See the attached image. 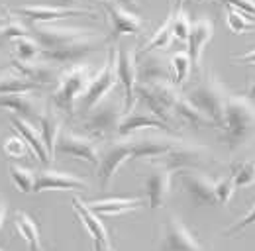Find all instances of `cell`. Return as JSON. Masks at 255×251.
Returning a JSON list of instances; mask_svg holds the SVG:
<instances>
[{
    "label": "cell",
    "instance_id": "obj_32",
    "mask_svg": "<svg viewBox=\"0 0 255 251\" xmlns=\"http://www.w3.org/2000/svg\"><path fill=\"white\" fill-rule=\"evenodd\" d=\"M224 10H226V26L228 30L236 35H242V33H252L255 30V24L252 22V18L248 14H244L242 10H238L234 4H224Z\"/></svg>",
    "mask_w": 255,
    "mask_h": 251
},
{
    "label": "cell",
    "instance_id": "obj_44",
    "mask_svg": "<svg viewBox=\"0 0 255 251\" xmlns=\"http://www.w3.org/2000/svg\"><path fill=\"white\" fill-rule=\"evenodd\" d=\"M248 98H250V100L255 98V77L252 79V85H250V91H248Z\"/></svg>",
    "mask_w": 255,
    "mask_h": 251
},
{
    "label": "cell",
    "instance_id": "obj_39",
    "mask_svg": "<svg viewBox=\"0 0 255 251\" xmlns=\"http://www.w3.org/2000/svg\"><path fill=\"white\" fill-rule=\"evenodd\" d=\"M214 192H216V200H218V204L226 206V204L234 198V192H236V185H234L232 175H226V177H222V179H218L216 185H214Z\"/></svg>",
    "mask_w": 255,
    "mask_h": 251
},
{
    "label": "cell",
    "instance_id": "obj_26",
    "mask_svg": "<svg viewBox=\"0 0 255 251\" xmlns=\"http://www.w3.org/2000/svg\"><path fill=\"white\" fill-rule=\"evenodd\" d=\"M143 204H145L143 198H118V196L87 202V206L98 216H120V214H126V212L139 210Z\"/></svg>",
    "mask_w": 255,
    "mask_h": 251
},
{
    "label": "cell",
    "instance_id": "obj_12",
    "mask_svg": "<svg viewBox=\"0 0 255 251\" xmlns=\"http://www.w3.org/2000/svg\"><path fill=\"white\" fill-rule=\"evenodd\" d=\"M131 159V147H129V139H118V141H110L104 149H100V161L96 167V177L100 188L110 187L112 179L116 177V173L120 171V167Z\"/></svg>",
    "mask_w": 255,
    "mask_h": 251
},
{
    "label": "cell",
    "instance_id": "obj_9",
    "mask_svg": "<svg viewBox=\"0 0 255 251\" xmlns=\"http://www.w3.org/2000/svg\"><path fill=\"white\" fill-rule=\"evenodd\" d=\"M91 33H95V30L71 28V26H61V24H35L32 28V37L39 43L41 51L71 45V43H75V41H79Z\"/></svg>",
    "mask_w": 255,
    "mask_h": 251
},
{
    "label": "cell",
    "instance_id": "obj_33",
    "mask_svg": "<svg viewBox=\"0 0 255 251\" xmlns=\"http://www.w3.org/2000/svg\"><path fill=\"white\" fill-rule=\"evenodd\" d=\"M10 47H12V51H14V57H12V59H16V61L33 63L41 59V47H39V43L33 39L32 35L16 39Z\"/></svg>",
    "mask_w": 255,
    "mask_h": 251
},
{
    "label": "cell",
    "instance_id": "obj_29",
    "mask_svg": "<svg viewBox=\"0 0 255 251\" xmlns=\"http://www.w3.org/2000/svg\"><path fill=\"white\" fill-rule=\"evenodd\" d=\"M173 116L179 118L183 124L192 126V127H212L214 126L200 110H196L191 102L185 98V94L179 96V100H177V104L173 108Z\"/></svg>",
    "mask_w": 255,
    "mask_h": 251
},
{
    "label": "cell",
    "instance_id": "obj_5",
    "mask_svg": "<svg viewBox=\"0 0 255 251\" xmlns=\"http://www.w3.org/2000/svg\"><path fill=\"white\" fill-rule=\"evenodd\" d=\"M181 93L177 91V87L173 83H151V85H143L137 83L135 87V100L139 98L151 116H155L161 122H169L173 118V108L177 104Z\"/></svg>",
    "mask_w": 255,
    "mask_h": 251
},
{
    "label": "cell",
    "instance_id": "obj_7",
    "mask_svg": "<svg viewBox=\"0 0 255 251\" xmlns=\"http://www.w3.org/2000/svg\"><path fill=\"white\" fill-rule=\"evenodd\" d=\"M108 43L106 35H100L98 31L71 43L59 49H49V51H41V59L51 65H79L83 63L91 53H95L98 49H102Z\"/></svg>",
    "mask_w": 255,
    "mask_h": 251
},
{
    "label": "cell",
    "instance_id": "obj_30",
    "mask_svg": "<svg viewBox=\"0 0 255 251\" xmlns=\"http://www.w3.org/2000/svg\"><path fill=\"white\" fill-rule=\"evenodd\" d=\"M14 226H16V230H18V234L28 242L30 251H43V248H41L39 228H37V224L33 222V218L30 214L18 210L16 216H14Z\"/></svg>",
    "mask_w": 255,
    "mask_h": 251
},
{
    "label": "cell",
    "instance_id": "obj_31",
    "mask_svg": "<svg viewBox=\"0 0 255 251\" xmlns=\"http://www.w3.org/2000/svg\"><path fill=\"white\" fill-rule=\"evenodd\" d=\"M171 20H173V12H169V16L165 18V22L153 31V35L145 41V45L137 51V55H145V53H151V51H157V49H167L171 45V41H173Z\"/></svg>",
    "mask_w": 255,
    "mask_h": 251
},
{
    "label": "cell",
    "instance_id": "obj_42",
    "mask_svg": "<svg viewBox=\"0 0 255 251\" xmlns=\"http://www.w3.org/2000/svg\"><path fill=\"white\" fill-rule=\"evenodd\" d=\"M232 61H244V63H250V65H255V49H252V51H248V53L232 55Z\"/></svg>",
    "mask_w": 255,
    "mask_h": 251
},
{
    "label": "cell",
    "instance_id": "obj_13",
    "mask_svg": "<svg viewBox=\"0 0 255 251\" xmlns=\"http://www.w3.org/2000/svg\"><path fill=\"white\" fill-rule=\"evenodd\" d=\"M159 251H204V248L185 226V222L171 214L163 224Z\"/></svg>",
    "mask_w": 255,
    "mask_h": 251
},
{
    "label": "cell",
    "instance_id": "obj_16",
    "mask_svg": "<svg viewBox=\"0 0 255 251\" xmlns=\"http://www.w3.org/2000/svg\"><path fill=\"white\" fill-rule=\"evenodd\" d=\"M171 181H173V171H169L161 163L149 161V169L143 177V185L147 194V204L151 210H159L165 206L171 194Z\"/></svg>",
    "mask_w": 255,
    "mask_h": 251
},
{
    "label": "cell",
    "instance_id": "obj_3",
    "mask_svg": "<svg viewBox=\"0 0 255 251\" xmlns=\"http://www.w3.org/2000/svg\"><path fill=\"white\" fill-rule=\"evenodd\" d=\"M91 79H93V69L89 63H79V65H71L69 69H65L59 75L57 87L51 96L53 108L63 114H73L75 104L85 94Z\"/></svg>",
    "mask_w": 255,
    "mask_h": 251
},
{
    "label": "cell",
    "instance_id": "obj_48",
    "mask_svg": "<svg viewBox=\"0 0 255 251\" xmlns=\"http://www.w3.org/2000/svg\"><path fill=\"white\" fill-rule=\"evenodd\" d=\"M4 22H6V18H4V16H0V26H2Z\"/></svg>",
    "mask_w": 255,
    "mask_h": 251
},
{
    "label": "cell",
    "instance_id": "obj_18",
    "mask_svg": "<svg viewBox=\"0 0 255 251\" xmlns=\"http://www.w3.org/2000/svg\"><path fill=\"white\" fill-rule=\"evenodd\" d=\"M0 108L10 110L12 116H18L30 124L41 122V116L45 112L43 104L39 98H35L32 94H8V96H0Z\"/></svg>",
    "mask_w": 255,
    "mask_h": 251
},
{
    "label": "cell",
    "instance_id": "obj_23",
    "mask_svg": "<svg viewBox=\"0 0 255 251\" xmlns=\"http://www.w3.org/2000/svg\"><path fill=\"white\" fill-rule=\"evenodd\" d=\"M10 67H12L14 71H18L20 75H24L26 79H30L32 83L39 85V87L57 83V81H59V75H61V73L55 69V65L43 61V59L33 61V63H22V61L12 59V61H10Z\"/></svg>",
    "mask_w": 255,
    "mask_h": 251
},
{
    "label": "cell",
    "instance_id": "obj_43",
    "mask_svg": "<svg viewBox=\"0 0 255 251\" xmlns=\"http://www.w3.org/2000/svg\"><path fill=\"white\" fill-rule=\"evenodd\" d=\"M6 212H8V206H6V202L0 200V228H2V224L6 220Z\"/></svg>",
    "mask_w": 255,
    "mask_h": 251
},
{
    "label": "cell",
    "instance_id": "obj_19",
    "mask_svg": "<svg viewBox=\"0 0 255 251\" xmlns=\"http://www.w3.org/2000/svg\"><path fill=\"white\" fill-rule=\"evenodd\" d=\"M87 181L67 173V171H55V169H41L35 173L33 192H45V190H83L87 188Z\"/></svg>",
    "mask_w": 255,
    "mask_h": 251
},
{
    "label": "cell",
    "instance_id": "obj_11",
    "mask_svg": "<svg viewBox=\"0 0 255 251\" xmlns=\"http://www.w3.org/2000/svg\"><path fill=\"white\" fill-rule=\"evenodd\" d=\"M16 14H22L26 20H30L33 24H57L59 20L71 18V16H91L96 18V14L89 8H81V6H49V4H24L14 8Z\"/></svg>",
    "mask_w": 255,
    "mask_h": 251
},
{
    "label": "cell",
    "instance_id": "obj_20",
    "mask_svg": "<svg viewBox=\"0 0 255 251\" xmlns=\"http://www.w3.org/2000/svg\"><path fill=\"white\" fill-rule=\"evenodd\" d=\"M163 81L173 83L169 59L157 51L137 55V83L151 85V83H163Z\"/></svg>",
    "mask_w": 255,
    "mask_h": 251
},
{
    "label": "cell",
    "instance_id": "obj_38",
    "mask_svg": "<svg viewBox=\"0 0 255 251\" xmlns=\"http://www.w3.org/2000/svg\"><path fill=\"white\" fill-rule=\"evenodd\" d=\"M2 149H4V153L10 157V159H26V157L32 153L30 147H28V143L20 135H12V137L4 139Z\"/></svg>",
    "mask_w": 255,
    "mask_h": 251
},
{
    "label": "cell",
    "instance_id": "obj_41",
    "mask_svg": "<svg viewBox=\"0 0 255 251\" xmlns=\"http://www.w3.org/2000/svg\"><path fill=\"white\" fill-rule=\"evenodd\" d=\"M234 6L244 14H248L250 18H255V2H234Z\"/></svg>",
    "mask_w": 255,
    "mask_h": 251
},
{
    "label": "cell",
    "instance_id": "obj_22",
    "mask_svg": "<svg viewBox=\"0 0 255 251\" xmlns=\"http://www.w3.org/2000/svg\"><path fill=\"white\" fill-rule=\"evenodd\" d=\"M73 210H75L77 218L81 220V224L85 226V230L91 234L93 242L98 244V246H102L104 250H112V248H110V236H108L106 226L102 224L100 216L95 214V212L87 206V202H83L79 196H75V198H73Z\"/></svg>",
    "mask_w": 255,
    "mask_h": 251
},
{
    "label": "cell",
    "instance_id": "obj_14",
    "mask_svg": "<svg viewBox=\"0 0 255 251\" xmlns=\"http://www.w3.org/2000/svg\"><path fill=\"white\" fill-rule=\"evenodd\" d=\"M208 149L202 145H191V143H181L175 149H171L169 153H165L159 159H153L155 163H161L163 167H167L169 171H194L200 169L208 163Z\"/></svg>",
    "mask_w": 255,
    "mask_h": 251
},
{
    "label": "cell",
    "instance_id": "obj_15",
    "mask_svg": "<svg viewBox=\"0 0 255 251\" xmlns=\"http://www.w3.org/2000/svg\"><path fill=\"white\" fill-rule=\"evenodd\" d=\"M55 155L75 157V159L87 161V163L98 167L100 149H98V143L95 139H91L87 135H81V133H75V131H69V129H63L59 139H57V145H55Z\"/></svg>",
    "mask_w": 255,
    "mask_h": 251
},
{
    "label": "cell",
    "instance_id": "obj_49",
    "mask_svg": "<svg viewBox=\"0 0 255 251\" xmlns=\"http://www.w3.org/2000/svg\"><path fill=\"white\" fill-rule=\"evenodd\" d=\"M108 251H114V250H108Z\"/></svg>",
    "mask_w": 255,
    "mask_h": 251
},
{
    "label": "cell",
    "instance_id": "obj_50",
    "mask_svg": "<svg viewBox=\"0 0 255 251\" xmlns=\"http://www.w3.org/2000/svg\"><path fill=\"white\" fill-rule=\"evenodd\" d=\"M0 251H2V250H0Z\"/></svg>",
    "mask_w": 255,
    "mask_h": 251
},
{
    "label": "cell",
    "instance_id": "obj_4",
    "mask_svg": "<svg viewBox=\"0 0 255 251\" xmlns=\"http://www.w3.org/2000/svg\"><path fill=\"white\" fill-rule=\"evenodd\" d=\"M124 114H126L124 98L110 94L89 114H85L83 129H85L87 137H91L95 141L96 139H110V137L118 135V126H120V120L124 118Z\"/></svg>",
    "mask_w": 255,
    "mask_h": 251
},
{
    "label": "cell",
    "instance_id": "obj_34",
    "mask_svg": "<svg viewBox=\"0 0 255 251\" xmlns=\"http://www.w3.org/2000/svg\"><path fill=\"white\" fill-rule=\"evenodd\" d=\"M169 63H171V79H173V85L179 89V87H183L187 83V79L191 75L192 71L191 57H189L187 51H177V53H173V57L169 59Z\"/></svg>",
    "mask_w": 255,
    "mask_h": 251
},
{
    "label": "cell",
    "instance_id": "obj_6",
    "mask_svg": "<svg viewBox=\"0 0 255 251\" xmlns=\"http://www.w3.org/2000/svg\"><path fill=\"white\" fill-rule=\"evenodd\" d=\"M116 83H118V77H116V47H110L106 63L100 67V71L96 75H93L87 91L81 96L79 110L83 114H89L102 100H106L110 96V93L116 87Z\"/></svg>",
    "mask_w": 255,
    "mask_h": 251
},
{
    "label": "cell",
    "instance_id": "obj_24",
    "mask_svg": "<svg viewBox=\"0 0 255 251\" xmlns=\"http://www.w3.org/2000/svg\"><path fill=\"white\" fill-rule=\"evenodd\" d=\"M141 129H163V131H171V126H167L165 122L157 120L155 116L151 114H143V112H128L124 114V118L120 120L118 126V135L122 137H129V135H135L137 131Z\"/></svg>",
    "mask_w": 255,
    "mask_h": 251
},
{
    "label": "cell",
    "instance_id": "obj_37",
    "mask_svg": "<svg viewBox=\"0 0 255 251\" xmlns=\"http://www.w3.org/2000/svg\"><path fill=\"white\" fill-rule=\"evenodd\" d=\"M10 177L16 188L24 194L33 192V183H35V173L28 167H20V165H12L10 167Z\"/></svg>",
    "mask_w": 255,
    "mask_h": 251
},
{
    "label": "cell",
    "instance_id": "obj_25",
    "mask_svg": "<svg viewBox=\"0 0 255 251\" xmlns=\"http://www.w3.org/2000/svg\"><path fill=\"white\" fill-rule=\"evenodd\" d=\"M10 124L16 129V133L28 143L30 151L35 155L37 161H41L43 165H49V163H51V159L47 155V149H45V145H43L41 133H39V129H37L35 126L30 124V122H26V120H22V118H18V116H10Z\"/></svg>",
    "mask_w": 255,
    "mask_h": 251
},
{
    "label": "cell",
    "instance_id": "obj_36",
    "mask_svg": "<svg viewBox=\"0 0 255 251\" xmlns=\"http://www.w3.org/2000/svg\"><path fill=\"white\" fill-rule=\"evenodd\" d=\"M232 179L236 188H250L255 185V159H248V161H240L232 165Z\"/></svg>",
    "mask_w": 255,
    "mask_h": 251
},
{
    "label": "cell",
    "instance_id": "obj_47",
    "mask_svg": "<svg viewBox=\"0 0 255 251\" xmlns=\"http://www.w3.org/2000/svg\"><path fill=\"white\" fill-rule=\"evenodd\" d=\"M95 251H108V250H104L102 246H98V244H95Z\"/></svg>",
    "mask_w": 255,
    "mask_h": 251
},
{
    "label": "cell",
    "instance_id": "obj_10",
    "mask_svg": "<svg viewBox=\"0 0 255 251\" xmlns=\"http://www.w3.org/2000/svg\"><path fill=\"white\" fill-rule=\"evenodd\" d=\"M116 77L122 85V98H124V110L131 112L135 104V87H137V51L122 45L116 47Z\"/></svg>",
    "mask_w": 255,
    "mask_h": 251
},
{
    "label": "cell",
    "instance_id": "obj_45",
    "mask_svg": "<svg viewBox=\"0 0 255 251\" xmlns=\"http://www.w3.org/2000/svg\"><path fill=\"white\" fill-rule=\"evenodd\" d=\"M6 45H8V41H6V37H4V35H2V31H0V49H2V47H6Z\"/></svg>",
    "mask_w": 255,
    "mask_h": 251
},
{
    "label": "cell",
    "instance_id": "obj_17",
    "mask_svg": "<svg viewBox=\"0 0 255 251\" xmlns=\"http://www.w3.org/2000/svg\"><path fill=\"white\" fill-rule=\"evenodd\" d=\"M179 181H181V187L185 188V192L192 200V204H196V206H216L218 204L216 192H214L216 181H212L208 175L198 173V171H181Z\"/></svg>",
    "mask_w": 255,
    "mask_h": 251
},
{
    "label": "cell",
    "instance_id": "obj_28",
    "mask_svg": "<svg viewBox=\"0 0 255 251\" xmlns=\"http://www.w3.org/2000/svg\"><path fill=\"white\" fill-rule=\"evenodd\" d=\"M39 89H41L39 85L32 83L30 79H26L24 75H20L12 67L0 75V96H8V94H32L35 91H39Z\"/></svg>",
    "mask_w": 255,
    "mask_h": 251
},
{
    "label": "cell",
    "instance_id": "obj_1",
    "mask_svg": "<svg viewBox=\"0 0 255 251\" xmlns=\"http://www.w3.org/2000/svg\"><path fill=\"white\" fill-rule=\"evenodd\" d=\"M222 141L232 149H240L248 143L255 131V104L244 94H230L224 106Z\"/></svg>",
    "mask_w": 255,
    "mask_h": 251
},
{
    "label": "cell",
    "instance_id": "obj_21",
    "mask_svg": "<svg viewBox=\"0 0 255 251\" xmlns=\"http://www.w3.org/2000/svg\"><path fill=\"white\" fill-rule=\"evenodd\" d=\"M212 37H214V22L208 16H202V18L192 22L191 33L187 39V53L191 57L192 69H196V71L200 69L204 49L212 41Z\"/></svg>",
    "mask_w": 255,
    "mask_h": 251
},
{
    "label": "cell",
    "instance_id": "obj_2",
    "mask_svg": "<svg viewBox=\"0 0 255 251\" xmlns=\"http://www.w3.org/2000/svg\"><path fill=\"white\" fill-rule=\"evenodd\" d=\"M185 98L191 102L196 110H200L216 127H224V106L228 91L218 81L214 73H206L202 79H198L191 89L187 91Z\"/></svg>",
    "mask_w": 255,
    "mask_h": 251
},
{
    "label": "cell",
    "instance_id": "obj_35",
    "mask_svg": "<svg viewBox=\"0 0 255 251\" xmlns=\"http://www.w3.org/2000/svg\"><path fill=\"white\" fill-rule=\"evenodd\" d=\"M173 12V20H171V30H173V39H179V41H187L189 39V33H191V18L185 10L183 4H175L171 8Z\"/></svg>",
    "mask_w": 255,
    "mask_h": 251
},
{
    "label": "cell",
    "instance_id": "obj_46",
    "mask_svg": "<svg viewBox=\"0 0 255 251\" xmlns=\"http://www.w3.org/2000/svg\"><path fill=\"white\" fill-rule=\"evenodd\" d=\"M8 69H10V67H6V65H2V63H0V75H2L4 71H8Z\"/></svg>",
    "mask_w": 255,
    "mask_h": 251
},
{
    "label": "cell",
    "instance_id": "obj_8",
    "mask_svg": "<svg viewBox=\"0 0 255 251\" xmlns=\"http://www.w3.org/2000/svg\"><path fill=\"white\" fill-rule=\"evenodd\" d=\"M108 16L110 22V35L108 41L118 43L124 35H139L143 31L145 22L141 20V16H137L135 12H131L126 4L120 2H102L100 4Z\"/></svg>",
    "mask_w": 255,
    "mask_h": 251
},
{
    "label": "cell",
    "instance_id": "obj_27",
    "mask_svg": "<svg viewBox=\"0 0 255 251\" xmlns=\"http://www.w3.org/2000/svg\"><path fill=\"white\" fill-rule=\"evenodd\" d=\"M61 118L57 114V110L53 108H45L43 116H41V122H39V133H41V139H43V145L47 149V155L53 161L55 159V145H57V139L61 135Z\"/></svg>",
    "mask_w": 255,
    "mask_h": 251
},
{
    "label": "cell",
    "instance_id": "obj_40",
    "mask_svg": "<svg viewBox=\"0 0 255 251\" xmlns=\"http://www.w3.org/2000/svg\"><path fill=\"white\" fill-rule=\"evenodd\" d=\"M254 224H255V204L252 206V210H250L246 216H242V218L238 220L234 226H230V228L224 232V236H226V238H232V236L240 234L242 230H246L248 226H254Z\"/></svg>",
    "mask_w": 255,
    "mask_h": 251
}]
</instances>
